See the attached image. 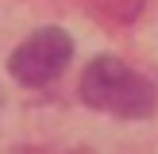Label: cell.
<instances>
[{"label":"cell","instance_id":"2","mask_svg":"<svg viewBox=\"0 0 158 154\" xmlns=\"http://www.w3.org/2000/svg\"><path fill=\"white\" fill-rule=\"evenodd\" d=\"M69 58H73V38L62 27H43L12 50L8 73L19 85H27V89H39V85H50L54 77H62Z\"/></svg>","mask_w":158,"mask_h":154},{"label":"cell","instance_id":"1","mask_svg":"<svg viewBox=\"0 0 158 154\" xmlns=\"http://www.w3.org/2000/svg\"><path fill=\"white\" fill-rule=\"evenodd\" d=\"M81 100L97 112L123 116V120H143L154 112L158 92L147 77H139L120 58H93L89 69L81 73Z\"/></svg>","mask_w":158,"mask_h":154}]
</instances>
